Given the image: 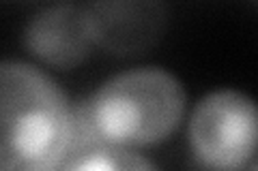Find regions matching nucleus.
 Here are the masks:
<instances>
[{"label": "nucleus", "mask_w": 258, "mask_h": 171, "mask_svg": "<svg viewBox=\"0 0 258 171\" xmlns=\"http://www.w3.org/2000/svg\"><path fill=\"white\" fill-rule=\"evenodd\" d=\"M71 103L58 84L26 62L0 60V169H60Z\"/></svg>", "instance_id": "obj_1"}, {"label": "nucleus", "mask_w": 258, "mask_h": 171, "mask_svg": "<svg viewBox=\"0 0 258 171\" xmlns=\"http://www.w3.org/2000/svg\"><path fill=\"white\" fill-rule=\"evenodd\" d=\"M97 128L108 143L149 148L166 141L185 113V90L172 73L142 67L110 77L91 94Z\"/></svg>", "instance_id": "obj_2"}, {"label": "nucleus", "mask_w": 258, "mask_h": 171, "mask_svg": "<svg viewBox=\"0 0 258 171\" xmlns=\"http://www.w3.org/2000/svg\"><path fill=\"white\" fill-rule=\"evenodd\" d=\"M189 143L200 165L211 169L256 167V107L239 90L203 96L189 118Z\"/></svg>", "instance_id": "obj_3"}, {"label": "nucleus", "mask_w": 258, "mask_h": 171, "mask_svg": "<svg viewBox=\"0 0 258 171\" xmlns=\"http://www.w3.org/2000/svg\"><path fill=\"white\" fill-rule=\"evenodd\" d=\"M84 13L93 43L120 58L151 52L168 28L166 0H91Z\"/></svg>", "instance_id": "obj_4"}, {"label": "nucleus", "mask_w": 258, "mask_h": 171, "mask_svg": "<svg viewBox=\"0 0 258 171\" xmlns=\"http://www.w3.org/2000/svg\"><path fill=\"white\" fill-rule=\"evenodd\" d=\"M26 50L47 67L69 71L93 52V37L82 7L58 5L32 15L24 30Z\"/></svg>", "instance_id": "obj_5"}, {"label": "nucleus", "mask_w": 258, "mask_h": 171, "mask_svg": "<svg viewBox=\"0 0 258 171\" xmlns=\"http://www.w3.org/2000/svg\"><path fill=\"white\" fill-rule=\"evenodd\" d=\"M106 137L97 128V122L93 116V103L91 96H82L76 103H71V122H69V143H67V154L60 162V169L82 154L91 152L95 148L106 145Z\"/></svg>", "instance_id": "obj_6"}, {"label": "nucleus", "mask_w": 258, "mask_h": 171, "mask_svg": "<svg viewBox=\"0 0 258 171\" xmlns=\"http://www.w3.org/2000/svg\"><path fill=\"white\" fill-rule=\"evenodd\" d=\"M151 160H147L142 154L134 152L132 148H120V145H114V143H106L101 148H95L91 152L82 154L74 160H69L67 165L62 169L67 171H74V169H80V171H136V169H153Z\"/></svg>", "instance_id": "obj_7"}]
</instances>
